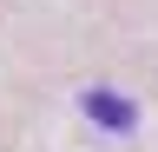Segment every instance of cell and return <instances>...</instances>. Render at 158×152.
<instances>
[{"label":"cell","mask_w":158,"mask_h":152,"mask_svg":"<svg viewBox=\"0 0 158 152\" xmlns=\"http://www.w3.org/2000/svg\"><path fill=\"white\" fill-rule=\"evenodd\" d=\"M79 106H86V119L106 126V132H132V126H138V106L118 99V93H106V86H86V99H79Z\"/></svg>","instance_id":"1"}]
</instances>
